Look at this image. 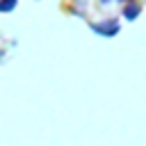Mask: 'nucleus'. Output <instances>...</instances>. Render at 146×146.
<instances>
[{
	"label": "nucleus",
	"mask_w": 146,
	"mask_h": 146,
	"mask_svg": "<svg viewBox=\"0 0 146 146\" xmlns=\"http://www.w3.org/2000/svg\"><path fill=\"white\" fill-rule=\"evenodd\" d=\"M139 14H141V5H139V2L128 0V2L123 5V18H125V21H135Z\"/></svg>",
	"instance_id": "nucleus-2"
},
{
	"label": "nucleus",
	"mask_w": 146,
	"mask_h": 146,
	"mask_svg": "<svg viewBox=\"0 0 146 146\" xmlns=\"http://www.w3.org/2000/svg\"><path fill=\"white\" fill-rule=\"evenodd\" d=\"M89 27H91L96 34L105 36V39H112V36H116V34L121 32V23H119L116 18H103V21L89 23Z\"/></svg>",
	"instance_id": "nucleus-1"
},
{
	"label": "nucleus",
	"mask_w": 146,
	"mask_h": 146,
	"mask_svg": "<svg viewBox=\"0 0 146 146\" xmlns=\"http://www.w3.org/2000/svg\"><path fill=\"white\" fill-rule=\"evenodd\" d=\"M112 0H100V5H110ZM119 2H128V0H119Z\"/></svg>",
	"instance_id": "nucleus-4"
},
{
	"label": "nucleus",
	"mask_w": 146,
	"mask_h": 146,
	"mask_svg": "<svg viewBox=\"0 0 146 146\" xmlns=\"http://www.w3.org/2000/svg\"><path fill=\"white\" fill-rule=\"evenodd\" d=\"M16 2L18 0H0V11H5V14L7 11H14L16 9Z\"/></svg>",
	"instance_id": "nucleus-3"
}]
</instances>
